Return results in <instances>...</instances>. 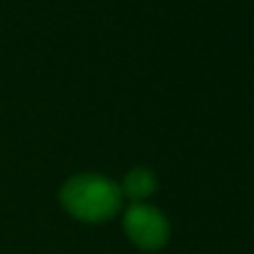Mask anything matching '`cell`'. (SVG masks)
I'll return each instance as SVG.
<instances>
[{
  "mask_svg": "<svg viewBox=\"0 0 254 254\" xmlns=\"http://www.w3.org/2000/svg\"><path fill=\"white\" fill-rule=\"evenodd\" d=\"M61 200L72 216L81 221H104L120 207V189L106 178L79 176L63 187Z\"/></svg>",
  "mask_w": 254,
  "mask_h": 254,
  "instance_id": "obj_1",
  "label": "cell"
},
{
  "mask_svg": "<svg viewBox=\"0 0 254 254\" xmlns=\"http://www.w3.org/2000/svg\"><path fill=\"white\" fill-rule=\"evenodd\" d=\"M124 227L126 234L133 239V243L144 250L160 248L169 234V225L164 221V216L149 205H135L133 209L126 211Z\"/></svg>",
  "mask_w": 254,
  "mask_h": 254,
  "instance_id": "obj_2",
  "label": "cell"
},
{
  "mask_svg": "<svg viewBox=\"0 0 254 254\" xmlns=\"http://www.w3.org/2000/svg\"><path fill=\"white\" fill-rule=\"evenodd\" d=\"M155 189V178L151 176L146 169H135L133 173L126 176L124 183V191L128 193L133 200H139V198H146L151 191Z\"/></svg>",
  "mask_w": 254,
  "mask_h": 254,
  "instance_id": "obj_3",
  "label": "cell"
}]
</instances>
